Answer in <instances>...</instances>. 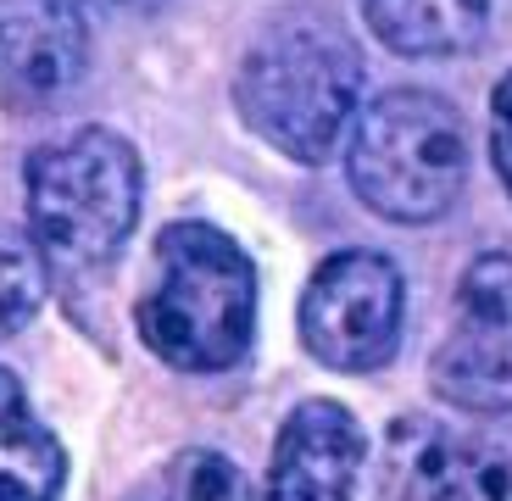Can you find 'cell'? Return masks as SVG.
<instances>
[{"mask_svg":"<svg viewBox=\"0 0 512 501\" xmlns=\"http://www.w3.org/2000/svg\"><path fill=\"white\" fill-rule=\"evenodd\" d=\"M234 106L262 145L318 167L340 151V140H351L362 112V56L340 23L284 12L245 45Z\"/></svg>","mask_w":512,"mask_h":501,"instance_id":"cell-1","label":"cell"},{"mask_svg":"<svg viewBox=\"0 0 512 501\" xmlns=\"http://www.w3.org/2000/svg\"><path fill=\"white\" fill-rule=\"evenodd\" d=\"M151 290L134 307L151 357L179 373H229L256 340V268L218 223L179 218L156 234Z\"/></svg>","mask_w":512,"mask_h":501,"instance_id":"cell-2","label":"cell"},{"mask_svg":"<svg viewBox=\"0 0 512 501\" xmlns=\"http://www.w3.org/2000/svg\"><path fill=\"white\" fill-rule=\"evenodd\" d=\"M145 167L128 134L106 123L45 140L23 162L28 234L62 273H101L140 223Z\"/></svg>","mask_w":512,"mask_h":501,"instance_id":"cell-3","label":"cell"},{"mask_svg":"<svg viewBox=\"0 0 512 501\" xmlns=\"http://www.w3.org/2000/svg\"><path fill=\"white\" fill-rule=\"evenodd\" d=\"M346 179L373 218L401 223V229L440 223L468 184L462 112L412 84L373 95L351 123Z\"/></svg>","mask_w":512,"mask_h":501,"instance_id":"cell-4","label":"cell"},{"mask_svg":"<svg viewBox=\"0 0 512 501\" xmlns=\"http://www.w3.org/2000/svg\"><path fill=\"white\" fill-rule=\"evenodd\" d=\"M407 284L401 268L379 251H334L301 290L295 329L307 357L334 373H373L396 357Z\"/></svg>","mask_w":512,"mask_h":501,"instance_id":"cell-5","label":"cell"},{"mask_svg":"<svg viewBox=\"0 0 512 501\" xmlns=\"http://www.w3.org/2000/svg\"><path fill=\"white\" fill-rule=\"evenodd\" d=\"M429 390L462 412L512 407V257L485 251L457 279V318L429 357Z\"/></svg>","mask_w":512,"mask_h":501,"instance_id":"cell-6","label":"cell"},{"mask_svg":"<svg viewBox=\"0 0 512 501\" xmlns=\"http://www.w3.org/2000/svg\"><path fill=\"white\" fill-rule=\"evenodd\" d=\"M90 73L84 0H0V106L17 117L56 112Z\"/></svg>","mask_w":512,"mask_h":501,"instance_id":"cell-7","label":"cell"},{"mask_svg":"<svg viewBox=\"0 0 512 501\" xmlns=\"http://www.w3.org/2000/svg\"><path fill=\"white\" fill-rule=\"evenodd\" d=\"M368 463V435L340 401H301L279 424L262 501H351Z\"/></svg>","mask_w":512,"mask_h":501,"instance_id":"cell-8","label":"cell"},{"mask_svg":"<svg viewBox=\"0 0 512 501\" xmlns=\"http://www.w3.org/2000/svg\"><path fill=\"white\" fill-rule=\"evenodd\" d=\"M379 45L412 62L474 51L490 28V0H362Z\"/></svg>","mask_w":512,"mask_h":501,"instance_id":"cell-9","label":"cell"},{"mask_svg":"<svg viewBox=\"0 0 512 501\" xmlns=\"http://www.w3.org/2000/svg\"><path fill=\"white\" fill-rule=\"evenodd\" d=\"M67 485V451L28 407V390L0 368V501H56Z\"/></svg>","mask_w":512,"mask_h":501,"instance_id":"cell-10","label":"cell"},{"mask_svg":"<svg viewBox=\"0 0 512 501\" xmlns=\"http://www.w3.org/2000/svg\"><path fill=\"white\" fill-rule=\"evenodd\" d=\"M418 485L429 501H507L512 468L485 440L435 435V446L418 451Z\"/></svg>","mask_w":512,"mask_h":501,"instance_id":"cell-11","label":"cell"},{"mask_svg":"<svg viewBox=\"0 0 512 501\" xmlns=\"http://www.w3.org/2000/svg\"><path fill=\"white\" fill-rule=\"evenodd\" d=\"M123 501H256V496H251V479L223 451L190 446L179 457H167L156 474H145Z\"/></svg>","mask_w":512,"mask_h":501,"instance_id":"cell-12","label":"cell"},{"mask_svg":"<svg viewBox=\"0 0 512 501\" xmlns=\"http://www.w3.org/2000/svg\"><path fill=\"white\" fill-rule=\"evenodd\" d=\"M51 296V257L17 223H0V340L23 334Z\"/></svg>","mask_w":512,"mask_h":501,"instance_id":"cell-13","label":"cell"},{"mask_svg":"<svg viewBox=\"0 0 512 501\" xmlns=\"http://www.w3.org/2000/svg\"><path fill=\"white\" fill-rule=\"evenodd\" d=\"M490 162H496L501 190L512 195V73L490 95Z\"/></svg>","mask_w":512,"mask_h":501,"instance_id":"cell-14","label":"cell"}]
</instances>
